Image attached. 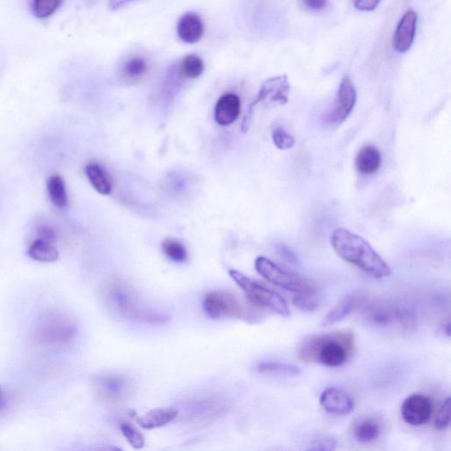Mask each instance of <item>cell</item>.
Returning a JSON list of instances; mask_svg holds the SVG:
<instances>
[{
    "instance_id": "6da1fadb",
    "label": "cell",
    "mask_w": 451,
    "mask_h": 451,
    "mask_svg": "<svg viewBox=\"0 0 451 451\" xmlns=\"http://www.w3.org/2000/svg\"><path fill=\"white\" fill-rule=\"evenodd\" d=\"M102 299L109 311L128 321L161 325L168 320L163 312L144 304L135 288L123 278L110 280L102 288Z\"/></svg>"
},
{
    "instance_id": "7a4b0ae2",
    "label": "cell",
    "mask_w": 451,
    "mask_h": 451,
    "mask_svg": "<svg viewBox=\"0 0 451 451\" xmlns=\"http://www.w3.org/2000/svg\"><path fill=\"white\" fill-rule=\"evenodd\" d=\"M354 349V334L349 330H337L306 337L299 344L297 354L304 363L337 368L346 363Z\"/></svg>"
},
{
    "instance_id": "3957f363",
    "label": "cell",
    "mask_w": 451,
    "mask_h": 451,
    "mask_svg": "<svg viewBox=\"0 0 451 451\" xmlns=\"http://www.w3.org/2000/svg\"><path fill=\"white\" fill-rule=\"evenodd\" d=\"M330 243L343 260L372 278L381 280L390 276V267L363 237L349 229H337L330 236Z\"/></svg>"
},
{
    "instance_id": "277c9868",
    "label": "cell",
    "mask_w": 451,
    "mask_h": 451,
    "mask_svg": "<svg viewBox=\"0 0 451 451\" xmlns=\"http://www.w3.org/2000/svg\"><path fill=\"white\" fill-rule=\"evenodd\" d=\"M360 309L364 319L377 328L397 329L405 333L413 332L417 328V315L408 305L390 302H368L365 299Z\"/></svg>"
},
{
    "instance_id": "5b68a950",
    "label": "cell",
    "mask_w": 451,
    "mask_h": 451,
    "mask_svg": "<svg viewBox=\"0 0 451 451\" xmlns=\"http://www.w3.org/2000/svg\"><path fill=\"white\" fill-rule=\"evenodd\" d=\"M206 314L210 318L218 319L229 318L245 322L257 321V312L254 306L243 304L234 292L215 290L208 292L203 301Z\"/></svg>"
},
{
    "instance_id": "8992f818",
    "label": "cell",
    "mask_w": 451,
    "mask_h": 451,
    "mask_svg": "<svg viewBox=\"0 0 451 451\" xmlns=\"http://www.w3.org/2000/svg\"><path fill=\"white\" fill-rule=\"evenodd\" d=\"M229 275L254 307L267 309L281 316L290 315L288 302L273 289L251 280L238 271L230 270Z\"/></svg>"
},
{
    "instance_id": "52a82bcc",
    "label": "cell",
    "mask_w": 451,
    "mask_h": 451,
    "mask_svg": "<svg viewBox=\"0 0 451 451\" xmlns=\"http://www.w3.org/2000/svg\"><path fill=\"white\" fill-rule=\"evenodd\" d=\"M255 268L270 283L291 292L295 295L316 294L314 282L297 274L284 270L267 257H258L255 261Z\"/></svg>"
},
{
    "instance_id": "ba28073f",
    "label": "cell",
    "mask_w": 451,
    "mask_h": 451,
    "mask_svg": "<svg viewBox=\"0 0 451 451\" xmlns=\"http://www.w3.org/2000/svg\"><path fill=\"white\" fill-rule=\"evenodd\" d=\"M289 93H290V83H289L288 76L281 75V76L268 79L262 85L257 98L250 106L249 112H248L243 122V132L246 133L248 128H249L251 118H253L257 106L264 102H275L284 105L288 101Z\"/></svg>"
},
{
    "instance_id": "9c48e42d",
    "label": "cell",
    "mask_w": 451,
    "mask_h": 451,
    "mask_svg": "<svg viewBox=\"0 0 451 451\" xmlns=\"http://www.w3.org/2000/svg\"><path fill=\"white\" fill-rule=\"evenodd\" d=\"M432 410L431 401L428 398L421 394H413L403 402L401 415L408 425L419 426L429 421Z\"/></svg>"
},
{
    "instance_id": "30bf717a",
    "label": "cell",
    "mask_w": 451,
    "mask_h": 451,
    "mask_svg": "<svg viewBox=\"0 0 451 451\" xmlns=\"http://www.w3.org/2000/svg\"><path fill=\"white\" fill-rule=\"evenodd\" d=\"M356 101L357 92L352 81L349 77H344L340 82L339 95H337L335 108L330 116V122L335 125H340L345 122L352 113Z\"/></svg>"
},
{
    "instance_id": "8fae6325",
    "label": "cell",
    "mask_w": 451,
    "mask_h": 451,
    "mask_svg": "<svg viewBox=\"0 0 451 451\" xmlns=\"http://www.w3.org/2000/svg\"><path fill=\"white\" fill-rule=\"evenodd\" d=\"M418 15L413 10H408L402 16L392 39V46L399 53H405L411 49L415 39Z\"/></svg>"
},
{
    "instance_id": "7c38bea8",
    "label": "cell",
    "mask_w": 451,
    "mask_h": 451,
    "mask_svg": "<svg viewBox=\"0 0 451 451\" xmlns=\"http://www.w3.org/2000/svg\"><path fill=\"white\" fill-rule=\"evenodd\" d=\"M96 387L103 398L109 401H119L128 394L130 384L125 375L109 374L98 377Z\"/></svg>"
},
{
    "instance_id": "4fadbf2b",
    "label": "cell",
    "mask_w": 451,
    "mask_h": 451,
    "mask_svg": "<svg viewBox=\"0 0 451 451\" xmlns=\"http://www.w3.org/2000/svg\"><path fill=\"white\" fill-rule=\"evenodd\" d=\"M320 404L334 415H346L354 411V402L345 391L337 388H327L320 396Z\"/></svg>"
},
{
    "instance_id": "5bb4252c",
    "label": "cell",
    "mask_w": 451,
    "mask_h": 451,
    "mask_svg": "<svg viewBox=\"0 0 451 451\" xmlns=\"http://www.w3.org/2000/svg\"><path fill=\"white\" fill-rule=\"evenodd\" d=\"M363 295L356 294V292H351V294L344 296V298L340 299L330 311L327 313L325 318H323L322 325L328 327L335 325V323L342 321L346 316H349L351 313H353L356 309H360L365 302Z\"/></svg>"
},
{
    "instance_id": "9a60e30c",
    "label": "cell",
    "mask_w": 451,
    "mask_h": 451,
    "mask_svg": "<svg viewBox=\"0 0 451 451\" xmlns=\"http://www.w3.org/2000/svg\"><path fill=\"white\" fill-rule=\"evenodd\" d=\"M177 32L182 42L188 44L197 43L204 34V23L197 13H187L179 20Z\"/></svg>"
},
{
    "instance_id": "2e32d148",
    "label": "cell",
    "mask_w": 451,
    "mask_h": 451,
    "mask_svg": "<svg viewBox=\"0 0 451 451\" xmlns=\"http://www.w3.org/2000/svg\"><path fill=\"white\" fill-rule=\"evenodd\" d=\"M241 112V101L235 94H226L217 102L215 119L220 126H229L236 121Z\"/></svg>"
},
{
    "instance_id": "e0dca14e",
    "label": "cell",
    "mask_w": 451,
    "mask_h": 451,
    "mask_svg": "<svg viewBox=\"0 0 451 451\" xmlns=\"http://www.w3.org/2000/svg\"><path fill=\"white\" fill-rule=\"evenodd\" d=\"M178 409L173 406L151 410L137 419V424L144 429L151 430L161 428L178 417Z\"/></svg>"
},
{
    "instance_id": "ac0fdd59",
    "label": "cell",
    "mask_w": 451,
    "mask_h": 451,
    "mask_svg": "<svg viewBox=\"0 0 451 451\" xmlns=\"http://www.w3.org/2000/svg\"><path fill=\"white\" fill-rule=\"evenodd\" d=\"M382 165V154L378 148L367 144L359 151L356 158V166L361 174L373 175Z\"/></svg>"
},
{
    "instance_id": "d6986e66",
    "label": "cell",
    "mask_w": 451,
    "mask_h": 451,
    "mask_svg": "<svg viewBox=\"0 0 451 451\" xmlns=\"http://www.w3.org/2000/svg\"><path fill=\"white\" fill-rule=\"evenodd\" d=\"M224 410L222 401L215 398L205 399V400L195 401L189 408V417L194 419H208L220 415Z\"/></svg>"
},
{
    "instance_id": "ffe728a7",
    "label": "cell",
    "mask_w": 451,
    "mask_h": 451,
    "mask_svg": "<svg viewBox=\"0 0 451 451\" xmlns=\"http://www.w3.org/2000/svg\"><path fill=\"white\" fill-rule=\"evenodd\" d=\"M85 173L96 191L102 195L110 194L112 190V182L101 165L96 163H88L85 168Z\"/></svg>"
},
{
    "instance_id": "44dd1931",
    "label": "cell",
    "mask_w": 451,
    "mask_h": 451,
    "mask_svg": "<svg viewBox=\"0 0 451 451\" xmlns=\"http://www.w3.org/2000/svg\"><path fill=\"white\" fill-rule=\"evenodd\" d=\"M29 256L33 260L42 263H53L58 260L60 253L53 243L37 239L31 244L29 249Z\"/></svg>"
},
{
    "instance_id": "7402d4cb",
    "label": "cell",
    "mask_w": 451,
    "mask_h": 451,
    "mask_svg": "<svg viewBox=\"0 0 451 451\" xmlns=\"http://www.w3.org/2000/svg\"><path fill=\"white\" fill-rule=\"evenodd\" d=\"M47 191L51 203L60 209L68 206V196L64 179L58 175H51L47 182Z\"/></svg>"
},
{
    "instance_id": "603a6c76",
    "label": "cell",
    "mask_w": 451,
    "mask_h": 451,
    "mask_svg": "<svg viewBox=\"0 0 451 451\" xmlns=\"http://www.w3.org/2000/svg\"><path fill=\"white\" fill-rule=\"evenodd\" d=\"M380 433V425L372 419H363L354 429V438L363 443L374 442L379 437Z\"/></svg>"
},
{
    "instance_id": "cb8c5ba5",
    "label": "cell",
    "mask_w": 451,
    "mask_h": 451,
    "mask_svg": "<svg viewBox=\"0 0 451 451\" xmlns=\"http://www.w3.org/2000/svg\"><path fill=\"white\" fill-rule=\"evenodd\" d=\"M258 373L269 375H287L294 377L301 373V370L295 365L274 363V361H264L258 364Z\"/></svg>"
},
{
    "instance_id": "d4e9b609",
    "label": "cell",
    "mask_w": 451,
    "mask_h": 451,
    "mask_svg": "<svg viewBox=\"0 0 451 451\" xmlns=\"http://www.w3.org/2000/svg\"><path fill=\"white\" fill-rule=\"evenodd\" d=\"M204 69V63L201 58L197 55L191 54L182 58L179 72L182 77L194 80L201 76Z\"/></svg>"
},
{
    "instance_id": "484cf974",
    "label": "cell",
    "mask_w": 451,
    "mask_h": 451,
    "mask_svg": "<svg viewBox=\"0 0 451 451\" xmlns=\"http://www.w3.org/2000/svg\"><path fill=\"white\" fill-rule=\"evenodd\" d=\"M161 250H163L165 256L175 263H184L187 260V250L180 241L175 238H166L161 243Z\"/></svg>"
},
{
    "instance_id": "4316f807",
    "label": "cell",
    "mask_w": 451,
    "mask_h": 451,
    "mask_svg": "<svg viewBox=\"0 0 451 451\" xmlns=\"http://www.w3.org/2000/svg\"><path fill=\"white\" fill-rule=\"evenodd\" d=\"M148 63L142 57H132L123 65V76L128 80L137 81L147 74Z\"/></svg>"
},
{
    "instance_id": "83f0119b",
    "label": "cell",
    "mask_w": 451,
    "mask_h": 451,
    "mask_svg": "<svg viewBox=\"0 0 451 451\" xmlns=\"http://www.w3.org/2000/svg\"><path fill=\"white\" fill-rule=\"evenodd\" d=\"M62 1L58 0H34L31 10L36 18L46 19L54 15L60 8Z\"/></svg>"
},
{
    "instance_id": "f1b7e54d",
    "label": "cell",
    "mask_w": 451,
    "mask_h": 451,
    "mask_svg": "<svg viewBox=\"0 0 451 451\" xmlns=\"http://www.w3.org/2000/svg\"><path fill=\"white\" fill-rule=\"evenodd\" d=\"M120 430H121L123 436L126 437L127 442L134 449L140 450L144 446V436L135 426L128 422H122L120 424Z\"/></svg>"
},
{
    "instance_id": "f546056e",
    "label": "cell",
    "mask_w": 451,
    "mask_h": 451,
    "mask_svg": "<svg viewBox=\"0 0 451 451\" xmlns=\"http://www.w3.org/2000/svg\"><path fill=\"white\" fill-rule=\"evenodd\" d=\"M271 137H273L275 146H276L278 149L288 150L294 147V137H292L290 133H288L283 127H274Z\"/></svg>"
},
{
    "instance_id": "4dcf8cb0",
    "label": "cell",
    "mask_w": 451,
    "mask_h": 451,
    "mask_svg": "<svg viewBox=\"0 0 451 451\" xmlns=\"http://www.w3.org/2000/svg\"><path fill=\"white\" fill-rule=\"evenodd\" d=\"M292 302L296 307L302 311L311 312L318 309L320 305V299L318 294L295 295Z\"/></svg>"
},
{
    "instance_id": "1f68e13d",
    "label": "cell",
    "mask_w": 451,
    "mask_h": 451,
    "mask_svg": "<svg viewBox=\"0 0 451 451\" xmlns=\"http://www.w3.org/2000/svg\"><path fill=\"white\" fill-rule=\"evenodd\" d=\"M450 398H447L445 401L443 403L442 406L439 409L435 419V426L436 429L440 431L449 428L450 425Z\"/></svg>"
},
{
    "instance_id": "d6a6232c",
    "label": "cell",
    "mask_w": 451,
    "mask_h": 451,
    "mask_svg": "<svg viewBox=\"0 0 451 451\" xmlns=\"http://www.w3.org/2000/svg\"><path fill=\"white\" fill-rule=\"evenodd\" d=\"M337 440L325 438L316 440L308 447L307 451H334L336 450Z\"/></svg>"
},
{
    "instance_id": "836d02e7",
    "label": "cell",
    "mask_w": 451,
    "mask_h": 451,
    "mask_svg": "<svg viewBox=\"0 0 451 451\" xmlns=\"http://www.w3.org/2000/svg\"><path fill=\"white\" fill-rule=\"evenodd\" d=\"M37 234H39V239L46 241V242L48 243H53L57 240L56 231H55V229L51 228V226H41L39 230H37Z\"/></svg>"
},
{
    "instance_id": "e575fe53",
    "label": "cell",
    "mask_w": 451,
    "mask_h": 451,
    "mask_svg": "<svg viewBox=\"0 0 451 451\" xmlns=\"http://www.w3.org/2000/svg\"><path fill=\"white\" fill-rule=\"evenodd\" d=\"M328 4V1H325V0H305V1L302 2V5L306 9L315 13L323 11Z\"/></svg>"
},
{
    "instance_id": "d590c367",
    "label": "cell",
    "mask_w": 451,
    "mask_h": 451,
    "mask_svg": "<svg viewBox=\"0 0 451 451\" xmlns=\"http://www.w3.org/2000/svg\"><path fill=\"white\" fill-rule=\"evenodd\" d=\"M277 250L280 257L283 258L285 261H287L288 263L292 264L298 263L297 257H296V255L292 253L288 246L284 245V244H280V245L277 247Z\"/></svg>"
},
{
    "instance_id": "8d00e7d4",
    "label": "cell",
    "mask_w": 451,
    "mask_h": 451,
    "mask_svg": "<svg viewBox=\"0 0 451 451\" xmlns=\"http://www.w3.org/2000/svg\"><path fill=\"white\" fill-rule=\"evenodd\" d=\"M380 4L379 1H374V0H358V1L354 2V8L360 11H373L375 8H377V6Z\"/></svg>"
},
{
    "instance_id": "74e56055",
    "label": "cell",
    "mask_w": 451,
    "mask_h": 451,
    "mask_svg": "<svg viewBox=\"0 0 451 451\" xmlns=\"http://www.w3.org/2000/svg\"><path fill=\"white\" fill-rule=\"evenodd\" d=\"M83 451H123L121 449H119V447L113 446V445H108V444H105V445H97V446H92L88 447V449L84 450Z\"/></svg>"
},
{
    "instance_id": "f35d334b",
    "label": "cell",
    "mask_w": 451,
    "mask_h": 451,
    "mask_svg": "<svg viewBox=\"0 0 451 451\" xmlns=\"http://www.w3.org/2000/svg\"><path fill=\"white\" fill-rule=\"evenodd\" d=\"M1 393H2L1 387H0V397H1Z\"/></svg>"
}]
</instances>
